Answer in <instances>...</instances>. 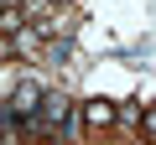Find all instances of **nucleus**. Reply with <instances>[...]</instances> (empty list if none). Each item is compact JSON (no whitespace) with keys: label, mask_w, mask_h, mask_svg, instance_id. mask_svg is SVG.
<instances>
[{"label":"nucleus","mask_w":156,"mask_h":145,"mask_svg":"<svg viewBox=\"0 0 156 145\" xmlns=\"http://www.w3.org/2000/svg\"><path fill=\"white\" fill-rule=\"evenodd\" d=\"M78 114H83L89 130H109V124H120V104H109V99H83V104H78Z\"/></svg>","instance_id":"obj_1"},{"label":"nucleus","mask_w":156,"mask_h":145,"mask_svg":"<svg viewBox=\"0 0 156 145\" xmlns=\"http://www.w3.org/2000/svg\"><path fill=\"white\" fill-rule=\"evenodd\" d=\"M146 119V104H120V130H140Z\"/></svg>","instance_id":"obj_2"},{"label":"nucleus","mask_w":156,"mask_h":145,"mask_svg":"<svg viewBox=\"0 0 156 145\" xmlns=\"http://www.w3.org/2000/svg\"><path fill=\"white\" fill-rule=\"evenodd\" d=\"M140 130H146V135L156 140V109H146V119H140Z\"/></svg>","instance_id":"obj_3"}]
</instances>
